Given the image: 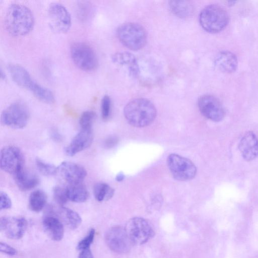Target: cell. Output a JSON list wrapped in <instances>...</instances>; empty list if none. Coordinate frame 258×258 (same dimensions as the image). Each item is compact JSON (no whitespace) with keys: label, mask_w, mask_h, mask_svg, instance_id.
<instances>
[{"label":"cell","mask_w":258,"mask_h":258,"mask_svg":"<svg viewBox=\"0 0 258 258\" xmlns=\"http://www.w3.org/2000/svg\"><path fill=\"white\" fill-rule=\"evenodd\" d=\"M4 25L7 31L12 35L24 36L33 28L34 15L27 6L20 4H13L6 11Z\"/></svg>","instance_id":"1"},{"label":"cell","mask_w":258,"mask_h":258,"mask_svg":"<svg viewBox=\"0 0 258 258\" xmlns=\"http://www.w3.org/2000/svg\"><path fill=\"white\" fill-rule=\"evenodd\" d=\"M123 113L129 124L135 127H142L153 122L157 111L154 105L149 100L137 98L126 104Z\"/></svg>","instance_id":"2"},{"label":"cell","mask_w":258,"mask_h":258,"mask_svg":"<svg viewBox=\"0 0 258 258\" xmlns=\"http://www.w3.org/2000/svg\"><path fill=\"white\" fill-rule=\"evenodd\" d=\"M116 35L120 42L132 50H138L146 45L147 34L140 24L127 22L120 25L116 30Z\"/></svg>","instance_id":"3"},{"label":"cell","mask_w":258,"mask_h":258,"mask_svg":"<svg viewBox=\"0 0 258 258\" xmlns=\"http://www.w3.org/2000/svg\"><path fill=\"white\" fill-rule=\"evenodd\" d=\"M228 21L229 17L226 10L216 4L206 6L199 16L201 26L210 33L221 31L227 26Z\"/></svg>","instance_id":"4"},{"label":"cell","mask_w":258,"mask_h":258,"mask_svg":"<svg viewBox=\"0 0 258 258\" xmlns=\"http://www.w3.org/2000/svg\"><path fill=\"white\" fill-rule=\"evenodd\" d=\"M73 61L80 69L91 72L96 69L98 60L95 51L88 44L84 42H75L70 47Z\"/></svg>","instance_id":"5"},{"label":"cell","mask_w":258,"mask_h":258,"mask_svg":"<svg viewBox=\"0 0 258 258\" xmlns=\"http://www.w3.org/2000/svg\"><path fill=\"white\" fill-rule=\"evenodd\" d=\"M29 118V109L21 102H15L8 106L3 111L1 117L3 124L14 129L25 127Z\"/></svg>","instance_id":"6"},{"label":"cell","mask_w":258,"mask_h":258,"mask_svg":"<svg viewBox=\"0 0 258 258\" xmlns=\"http://www.w3.org/2000/svg\"><path fill=\"white\" fill-rule=\"evenodd\" d=\"M124 229L132 244L137 245L147 242L154 234L150 223L142 217L130 219L127 222Z\"/></svg>","instance_id":"7"},{"label":"cell","mask_w":258,"mask_h":258,"mask_svg":"<svg viewBox=\"0 0 258 258\" xmlns=\"http://www.w3.org/2000/svg\"><path fill=\"white\" fill-rule=\"evenodd\" d=\"M167 163L172 175L176 180H189L196 175L197 170L194 163L178 154H170L167 157Z\"/></svg>","instance_id":"8"},{"label":"cell","mask_w":258,"mask_h":258,"mask_svg":"<svg viewBox=\"0 0 258 258\" xmlns=\"http://www.w3.org/2000/svg\"><path fill=\"white\" fill-rule=\"evenodd\" d=\"M47 14L49 26L54 32L64 33L70 30L72 24L71 15L62 5L58 3H51Z\"/></svg>","instance_id":"9"},{"label":"cell","mask_w":258,"mask_h":258,"mask_svg":"<svg viewBox=\"0 0 258 258\" xmlns=\"http://www.w3.org/2000/svg\"><path fill=\"white\" fill-rule=\"evenodd\" d=\"M25 159L21 150L17 147L8 146L1 151V168L14 175L24 168Z\"/></svg>","instance_id":"10"},{"label":"cell","mask_w":258,"mask_h":258,"mask_svg":"<svg viewBox=\"0 0 258 258\" xmlns=\"http://www.w3.org/2000/svg\"><path fill=\"white\" fill-rule=\"evenodd\" d=\"M201 113L207 118L215 122L221 121L224 117V108L219 100L211 95L201 96L198 101Z\"/></svg>","instance_id":"11"},{"label":"cell","mask_w":258,"mask_h":258,"mask_svg":"<svg viewBox=\"0 0 258 258\" xmlns=\"http://www.w3.org/2000/svg\"><path fill=\"white\" fill-rule=\"evenodd\" d=\"M105 239L108 247L118 253L127 252L132 244L124 228L120 226L110 228L106 233Z\"/></svg>","instance_id":"12"},{"label":"cell","mask_w":258,"mask_h":258,"mask_svg":"<svg viewBox=\"0 0 258 258\" xmlns=\"http://www.w3.org/2000/svg\"><path fill=\"white\" fill-rule=\"evenodd\" d=\"M27 227L25 218L20 217H3L0 220V229L8 238L19 239L22 238Z\"/></svg>","instance_id":"13"},{"label":"cell","mask_w":258,"mask_h":258,"mask_svg":"<svg viewBox=\"0 0 258 258\" xmlns=\"http://www.w3.org/2000/svg\"><path fill=\"white\" fill-rule=\"evenodd\" d=\"M58 172L69 184L82 183L87 173L82 165L70 161H63L57 167Z\"/></svg>","instance_id":"14"},{"label":"cell","mask_w":258,"mask_h":258,"mask_svg":"<svg viewBox=\"0 0 258 258\" xmlns=\"http://www.w3.org/2000/svg\"><path fill=\"white\" fill-rule=\"evenodd\" d=\"M93 140V135L92 130H81L65 147L64 152L68 156H73L89 148Z\"/></svg>","instance_id":"15"},{"label":"cell","mask_w":258,"mask_h":258,"mask_svg":"<svg viewBox=\"0 0 258 258\" xmlns=\"http://www.w3.org/2000/svg\"><path fill=\"white\" fill-rule=\"evenodd\" d=\"M238 148L243 158L247 161L255 159L258 156V139L255 134L248 131L241 139Z\"/></svg>","instance_id":"16"},{"label":"cell","mask_w":258,"mask_h":258,"mask_svg":"<svg viewBox=\"0 0 258 258\" xmlns=\"http://www.w3.org/2000/svg\"><path fill=\"white\" fill-rule=\"evenodd\" d=\"M8 68L13 81L21 88L31 91L36 82L27 70L22 66L16 63L9 64Z\"/></svg>","instance_id":"17"},{"label":"cell","mask_w":258,"mask_h":258,"mask_svg":"<svg viewBox=\"0 0 258 258\" xmlns=\"http://www.w3.org/2000/svg\"><path fill=\"white\" fill-rule=\"evenodd\" d=\"M43 226L45 232L54 241H60L64 234L62 223L60 219L53 215L45 216L42 221Z\"/></svg>","instance_id":"18"},{"label":"cell","mask_w":258,"mask_h":258,"mask_svg":"<svg viewBox=\"0 0 258 258\" xmlns=\"http://www.w3.org/2000/svg\"><path fill=\"white\" fill-rule=\"evenodd\" d=\"M18 187L22 191H28L35 187L39 183V179L35 173L23 168L14 175Z\"/></svg>","instance_id":"19"},{"label":"cell","mask_w":258,"mask_h":258,"mask_svg":"<svg viewBox=\"0 0 258 258\" xmlns=\"http://www.w3.org/2000/svg\"><path fill=\"white\" fill-rule=\"evenodd\" d=\"M214 62L218 69L224 73H232L235 71L237 66L236 56L228 51L220 52L216 56Z\"/></svg>","instance_id":"20"},{"label":"cell","mask_w":258,"mask_h":258,"mask_svg":"<svg viewBox=\"0 0 258 258\" xmlns=\"http://www.w3.org/2000/svg\"><path fill=\"white\" fill-rule=\"evenodd\" d=\"M112 61L119 65H127L130 67L131 73L133 75L138 74L139 67L135 55L129 52H118L111 56Z\"/></svg>","instance_id":"21"},{"label":"cell","mask_w":258,"mask_h":258,"mask_svg":"<svg viewBox=\"0 0 258 258\" xmlns=\"http://www.w3.org/2000/svg\"><path fill=\"white\" fill-rule=\"evenodd\" d=\"M169 7L171 12L180 18H187L194 13V6L189 1H170L169 2Z\"/></svg>","instance_id":"22"},{"label":"cell","mask_w":258,"mask_h":258,"mask_svg":"<svg viewBox=\"0 0 258 258\" xmlns=\"http://www.w3.org/2000/svg\"><path fill=\"white\" fill-rule=\"evenodd\" d=\"M67 188L69 201L75 203H83L89 198L88 190L82 183L69 184Z\"/></svg>","instance_id":"23"},{"label":"cell","mask_w":258,"mask_h":258,"mask_svg":"<svg viewBox=\"0 0 258 258\" xmlns=\"http://www.w3.org/2000/svg\"><path fill=\"white\" fill-rule=\"evenodd\" d=\"M58 215L62 221L71 229H75L80 226L82 219L76 211L63 206L58 210Z\"/></svg>","instance_id":"24"},{"label":"cell","mask_w":258,"mask_h":258,"mask_svg":"<svg viewBox=\"0 0 258 258\" xmlns=\"http://www.w3.org/2000/svg\"><path fill=\"white\" fill-rule=\"evenodd\" d=\"M47 200L46 193L37 189L32 192L29 199V207L30 210L35 212L41 211L45 207Z\"/></svg>","instance_id":"25"},{"label":"cell","mask_w":258,"mask_h":258,"mask_svg":"<svg viewBox=\"0 0 258 258\" xmlns=\"http://www.w3.org/2000/svg\"><path fill=\"white\" fill-rule=\"evenodd\" d=\"M93 192L96 200L102 202L110 199L114 195V190L108 184L98 182L94 185Z\"/></svg>","instance_id":"26"},{"label":"cell","mask_w":258,"mask_h":258,"mask_svg":"<svg viewBox=\"0 0 258 258\" xmlns=\"http://www.w3.org/2000/svg\"><path fill=\"white\" fill-rule=\"evenodd\" d=\"M31 92L38 99L44 103L50 104L54 101V96L52 92L37 82L34 85Z\"/></svg>","instance_id":"27"},{"label":"cell","mask_w":258,"mask_h":258,"mask_svg":"<svg viewBox=\"0 0 258 258\" xmlns=\"http://www.w3.org/2000/svg\"><path fill=\"white\" fill-rule=\"evenodd\" d=\"M35 165L38 170L45 176L53 175L58 172L57 167L39 158H36Z\"/></svg>","instance_id":"28"},{"label":"cell","mask_w":258,"mask_h":258,"mask_svg":"<svg viewBox=\"0 0 258 258\" xmlns=\"http://www.w3.org/2000/svg\"><path fill=\"white\" fill-rule=\"evenodd\" d=\"M95 118L96 114L93 111L87 110L83 112L79 119L81 130H92V125Z\"/></svg>","instance_id":"29"},{"label":"cell","mask_w":258,"mask_h":258,"mask_svg":"<svg viewBox=\"0 0 258 258\" xmlns=\"http://www.w3.org/2000/svg\"><path fill=\"white\" fill-rule=\"evenodd\" d=\"M53 197L56 202L60 206H63L69 201L67 186L56 185L53 188Z\"/></svg>","instance_id":"30"},{"label":"cell","mask_w":258,"mask_h":258,"mask_svg":"<svg viewBox=\"0 0 258 258\" xmlns=\"http://www.w3.org/2000/svg\"><path fill=\"white\" fill-rule=\"evenodd\" d=\"M95 234L94 229H91L87 236L82 239L77 245V249L81 251L83 249L90 248L93 243Z\"/></svg>","instance_id":"31"},{"label":"cell","mask_w":258,"mask_h":258,"mask_svg":"<svg viewBox=\"0 0 258 258\" xmlns=\"http://www.w3.org/2000/svg\"><path fill=\"white\" fill-rule=\"evenodd\" d=\"M111 99L108 95H105L102 99L101 103V110L102 118L107 119L111 112Z\"/></svg>","instance_id":"32"},{"label":"cell","mask_w":258,"mask_h":258,"mask_svg":"<svg viewBox=\"0 0 258 258\" xmlns=\"http://www.w3.org/2000/svg\"><path fill=\"white\" fill-rule=\"evenodd\" d=\"M12 206V201L9 195L5 192L1 191L0 194V209L6 210Z\"/></svg>","instance_id":"33"},{"label":"cell","mask_w":258,"mask_h":258,"mask_svg":"<svg viewBox=\"0 0 258 258\" xmlns=\"http://www.w3.org/2000/svg\"><path fill=\"white\" fill-rule=\"evenodd\" d=\"M0 250L2 252L10 255H14L17 253L16 249L11 245L3 242H1L0 243Z\"/></svg>","instance_id":"34"},{"label":"cell","mask_w":258,"mask_h":258,"mask_svg":"<svg viewBox=\"0 0 258 258\" xmlns=\"http://www.w3.org/2000/svg\"><path fill=\"white\" fill-rule=\"evenodd\" d=\"M117 142L118 138L116 136H110L105 140L104 146L106 148H111L114 147Z\"/></svg>","instance_id":"35"},{"label":"cell","mask_w":258,"mask_h":258,"mask_svg":"<svg viewBox=\"0 0 258 258\" xmlns=\"http://www.w3.org/2000/svg\"><path fill=\"white\" fill-rule=\"evenodd\" d=\"M79 258H94L90 248L81 250L79 255Z\"/></svg>","instance_id":"36"},{"label":"cell","mask_w":258,"mask_h":258,"mask_svg":"<svg viewBox=\"0 0 258 258\" xmlns=\"http://www.w3.org/2000/svg\"><path fill=\"white\" fill-rule=\"evenodd\" d=\"M52 138H53V140H55V141H59L61 139L60 137V135L57 133L56 132H54L52 134Z\"/></svg>","instance_id":"37"},{"label":"cell","mask_w":258,"mask_h":258,"mask_svg":"<svg viewBox=\"0 0 258 258\" xmlns=\"http://www.w3.org/2000/svg\"><path fill=\"white\" fill-rule=\"evenodd\" d=\"M124 179V175L122 173H118L116 176V180L120 181Z\"/></svg>","instance_id":"38"}]
</instances>
